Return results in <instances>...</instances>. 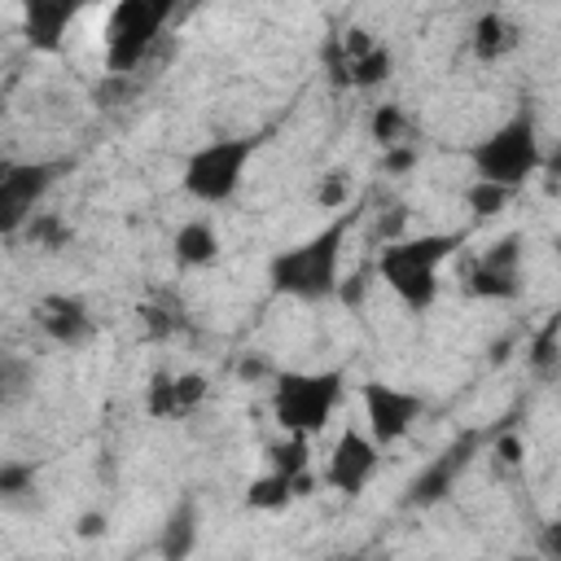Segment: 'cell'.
Returning a JSON list of instances; mask_svg holds the SVG:
<instances>
[{
    "instance_id": "9",
    "label": "cell",
    "mask_w": 561,
    "mask_h": 561,
    "mask_svg": "<svg viewBox=\"0 0 561 561\" xmlns=\"http://www.w3.org/2000/svg\"><path fill=\"white\" fill-rule=\"evenodd\" d=\"M473 456H478V434L469 430V434H460L456 443H447V447L403 486V508H434V504H443V500L456 491V482H460V473L469 469Z\"/></svg>"
},
{
    "instance_id": "1",
    "label": "cell",
    "mask_w": 561,
    "mask_h": 561,
    "mask_svg": "<svg viewBox=\"0 0 561 561\" xmlns=\"http://www.w3.org/2000/svg\"><path fill=\"white\" fill-rule=\"evenodd\" d=\"M355 206H342L320 232L302 237L298 245L272 254L267 263V285L272 294H285V298H302V302H320V298H333L337 294V263H342V245H346V232L355 228Z\"/></svg>"
},
{
    "instance_id": "8",
    "label": "cell",
    "mask_w": 561,
    "mask_h": 561,
    "mask_svg": "<svg viewBox=\"0 0 561 561\" xmlns=\"http://www.w3.org/2000/svg\"><path fill=\"white\" fill-rule=\"evenodd\" d=\"M522 259H526V245H522V232H504L495 245H486L473 263H469V294L473 298H491V302H508L522 294Z\"/></svg>"
},
{
    "instance_id": "4",
    "label": "cell",
    "mask_w": 561,
    "mask_h": 561,
    "mask_svg": "<svg viewBox=\"0 0 561 561\" xmlns=\"http://www.w3.org/2000/svg\"><path fill=\"white\" fill-rule=\"evenodd\" d=\"M342 381H346L342 368H320V373L285 368V373H276L272 377V416H276V425L285 434L316 438L342 403Z\"/></svg>"
},
{
    "instance_id": "27",
    "label": "cell",
    "mask_w": 561,
    "mask_h": 561,
    "mask_svg": "<svg viewBox=\"0 0 561 561\" xmlns=\"http://www.w3.org/2000/svg\"><path fill=\"white\" fill-rule=\"evenodd\" d=\"M175 399H180V416H188L206 399V377L202 373H175Z\"/></svg>"
},
{
    "instance_id": "24",
    "label": "cell",
    "mask_w": 561,
    "mask_h": 561,
    "mask_svg": "<svg viewBox=\"0 0 561 561\" xmlns=\"http://www.w3.org/2000/svg\"><path fill=\"white\" fill-rule=\"evenodd\" d=\"M508 197H513V188H504V184H495V180H473V184L465 188V202H469V210H473L478 219L500 215V210L508 206Z\"/></svg>"
},
{
    "instance_id": "10",
    "label": "cell",
    "mask_w": 561,
    "mask_h": 561,
    "mask_svg": "<svg viewBox=\"0 0 561 561\" xmlns=\"http://www.w3.org/2000/svg\"><path fill=\"white\" fill-rule=\"evenodd\" d=\"M421 412H425V399L416 390H403L390 381H364V421L381 447L399 443L416 425Z\"/></svg>"
},
{
    "instance_id": "29",
    "label": "cell",
    "mask_w": 561,
    "mask_h": 561,
    "mask_svg": "<svg viewBox=\"0 0 561 561\" xmlns=\"http://www.w3.org/2000/svg\"><path fill=\"white\" fill-rule=\"evenodd\" d=\"M416 167V149L403 140V145H390L386 149V158H381V171L386 175H403V171H412Z\"/></svg>"
},
{
    "instance_id": "5",
    "label": "cell",
    "mask_w": 561,
    "mask_h": 561,
    "mask_svg": "<svg viewBox=\"0 0 561 561\" xmlns=\"http://www.w3.org/2000/svg\"><path fill=\"white\" fill-rule=\"evenodd\" d=\"M180 4L184 0H114L105 18V66L118 75L136 70Z\"/></svg>"
},
{
    "instance_id": "23",
    "label": "cell",
    "mask_w": 561,
    "mask_h": 561,
    "mask_svg": "<svg viewBox=\"0 0 561 561\" xmlns=\"http://www.w3.org/2000/svg\"><path fill=\"white\" fill-rule=\"evenodd\" d=\"M145 412L153 421H175L180 416V399H175V373H153L149 390H145Z\"/></svg>"
},
{
    "instance_id": "19",
    "label": "cell",
    "mask_w": 561,
    "mask_h": 561,
    "mask_svg": "<svg viewBox=\"0 0 561 561\" xmlns=\"http://www.w3.org/2000/svg\"><path fill=\"white\" fill-rule=\"evenodd\" d=\"M390 70H394V53L386 44H373L359 57H351V88H377L390 79Z\"/></svg>"
},
{
    "instance_id": "6",
    "label": "cell",
    "mask_w": 561,
    "mask_h": 561,
    "mask_svg": "<svg viewBox=\"0 0 561 561\" xmlns=\"http://www.w3.org/2000/svg\"><path fill=\"white\" fill-rule=\"evenodd\" d=\"M254 158V140L250 136H224V140H206L202 149L188 153L184 162V193L202 206H219L241 188V175Z\"/></svg>"
},
{
    "instance_id": "31",
    "label": "cell",
    "mask_w": 561,
    "mask_h": 561,
    "mask_svg": "<svg viewBox=\"0 0 561 561\" xmlns=\"http://www.w3.org/2000/svg\"><path fill=\"white\" fill-rule=\"evenodd\" d=\"M364 294H368V272H355L351 280H337V298L346 307H364Z\"/></svg>"
},
{
    "instance_id": "3",
    "label": "cell",
    "mask_w": 561,
    "mask_h": 561,
    "mask_svg": "<svg viewBox=\"0 0 561 561\" xmlns=\"http://www.w3.org/2000/svg\"><path fill=\"white\" fill-rule=\"evenodd\" d=\"M469 162H473L478 180H495L504 188H522L543 167V145H539L535 110L522 105L517 114H508L491 136H482L469 149Z\"/></svg>"
},
{
    "instance_id": "35",
    "label": "cell",
    "mask_w": 561,
    "mask_h": 561,
    "mask_svg": "<svg viewBox=\"0 0 561 561\" xmlns=\"http://www.w3.org/2000/svg\"><path fill=\"white\" fill-rule=\"evenodd\" d=\"M267 373V364H259V359H245L241 364V377H263Z\"/></svg>"
},
{
    "instance_id": "15",
    "label": "cell",
    "mask_w": 561,
    "mask_h": 561,
    "mask_svg": "<svg viewBox=\"0 0 561 561\" xmlns=\"http://www.w3.org/2000/svg\"><path fill=\"white\" fill-rule=\"evenodd\" d=\"M469 44H473V57H478V61H500V57H508V53L522 44V31H517L500 9H486V13L473 22Z\"/></svg>"
},
{
    "instance_id": "20",
    "label": "cell",
    "mask_w": 561,
    "mask_h": 561,
    "mask_svg": "<svg viewBox=\"0 0 561 561\" xmlns=\"http://www.w3.org/2000/svg\"><path fill=\"white\" fill-rule=\"evenodd\" d=\"M140 324H145L149 337H175V333L188 329V316H184V307L175 298H158V302L140 307Z\"/></svg>"
},
{
    "instance_id": "18",
    "label": "cell",
    "mask_w": 561,
    "mask_h": 561,
    "mask_svg": "<svg viewBox=\"0 0 561 561\" xmlns=\"http://www.w3.org/2000/svg\"><path fill=\"white\" fill-rule=\"evenodd\" d=\"M22 237H26L31 245H39V250H66V245L75 241V228H70L57 210H35V215L26 219V228H22Z\"/></svg>"
},
{
    "instance_id": "2",
    "label": "cell",
    "mask_w": 561,
    "mask_h": 561,
    "mask_svg": "<svg viewBox=\"0 0 561 561\" xmlns=\"http://www.w3.org/2000/svg\"><path fill=\"white\" fill-rule=\"evenodd\" d=\"M465 232H425V237H399L381 245L377 276L394 289V298L408 311H425L438 298V267L460 250Z\"/></svg>"
},
{
    "instance_id": "16",
    "label": "cell",
    "mask_w": 561,
    "mask_h": 561,
    "mask_svg": "<svg viewBox=\"0 0 561 561\" xmlns=\"http://www.w3.org/2000/svg\"><path fill=\"white\" fill-rule=\"evenodd\" d=\"M171 250H175V263H180V267H210V263L219 259V232H215L210 219H188V224L175 232Z\"/></svg>"
},
{
    "instance_id": "33",
    "label": "cell",
    "mask_w": 561,
    "mask_h": 561,
    "mask_svg": "<svg viewBox=\"0 0 561 561\" xmlns=\"http://www.w3.org/2000/svg\"><path fill=\"white\" fill-rule=\"evenodd\" d=\"M495 456H500L504 465H522V438H517V434H500V438H495Z\"/></svg>"
},
{
    "instance_id": "14",
    "label": "cell",
    "mask_w": 561,
    "mask_h": 561,
    "mask_svg": "<svg viewBox=\"0 0 561 561\" xmlns=\"http://www.w3.org/2000/svg\"><path fill=\"white\" fill-rule=\"evenodd\" d=\"M311 473H302V478H289V473H280V469H267L263 478H254L250 486H245V504L250 508H259V513H280V508H289L298 495H311Z\"/></svg>"
},
{
    "instance_id": "26",
    "label": "cell",
    "mask_w": 561,
    "mask_h": 561,
    "mask_svg": "<svg viewBox=\"0 0 561 561\" xmlns=\"http://www.w3.org/2000/svg\"><path fill=\"white\" fill-rule=\"evenodd\" d=\"M35 486V460H4L0 465V495L4 500H18Z\"/></svg>"
},
{
    "instance_id": "11",
    "label": "cell",
    "mask_w": 561,
    "mask_h": 561,
    "mask_svg": "<svg viewBox=\"0 0 561 561\" xmlns=\"http://www.w3.org/2000/svg\"><path fill=\"white\" fill-rule=\"evenodd\" d=\"M35 324H39V333L48 342H57L66 351L88 346L92 333H96V320H92V311H88V302L79 294H48V298H39L35 302Z\"/></svg>"
},
{
    "instance_id": "13",
    "label": "cell",
    "mask_w": 561,
    "mask_h": 561,
    "mask_svg": "<svg viewBox=\"0 0 561 561\" xmlns=\"http://www.w3.org/2000/svg\"><path fill=\"white\" fill-rule=\"evenodd\" d=\"M92 0H18L22 9V35L35 53H57L66 44L70 22L88 9Z\"/></svg>"
},
{
    "instance_id": "30",
    "label": "cell",
    "mask_w": 561,
    "mask_h": 561,
    "mask_svg": "<svg viewBox=\"0 0 561 561\" xmlns=\"http://www.w3.org/2000/svg\"><path fill=\"white\" fill-rule=\"evenodd\" d=\"M535 548H539V557H548V561H561V517H552V522H543V526H539V539H535Z\"/></svg>"
},
{
    "instance_id": "17",
    "label": "cell",
    "mask_w": 561,
    "mask_h": 561,
    "mask_svg": "<svg viewBox=\"0 0 561 561\" xmlns=\"http://www.w3.org/2000/svg\"><path fill=\"white\" fill-rule=\"evenodd\" d=\"M193 548H197V508H193V500H180V504L167 513V522H162L158 552H162L167 561H184Z\"/></svg>"
},
{
    "instance_id": "21",
    "label": "cell",
    "mask_w": 561,
    "mask_h": 561,
    "mask_svg": "<svg viewBox=\"0 0 561 561\" xmlns=\"http://www.w3.org/2000/svg\"><path fill=\"white\" fill-rule=\"evenodd\" d=\"M307 447H311L307 434H285L280 443L267 447V460H272V469L289 473V478H302V473H311V456H307Z\"/></svg>"
},
{
    "instance_id": "25",
    "label": "cell",
    "mask_w": 561,
    "mask_h": 561,
    "mask_svg": "<svg viewBox=\"0 0 561 561\" xmlns=\"http://www.w3.org/2000/svg\"><path fill=\"white\" fill-rule=\"evenodd\" d=\"M557 333H561V320H552L548 329H539L535 333V342H530V368L539 373V377H552L557 368H561V346H557Z\"/></svg>"
},
{
    "instance_id": "22",
    "label": "cell",
    "mask_w": 561,
    "mask_h": 561,
    "mask_svg": "<svg viewBox=\"0 0 561 561\" xmlns=\"http://www.w3.org/2000/svg\"><path fill=\"white\" fill-rule=\"evenodd\" d=\"M368 127H373V140H377L381 149H390V145H403V140H408V114H403V105H394V101L377 105V110H373V118H368Z\"/></svg>"
},
{
    "instance_id": "32",
    "label": "cell",
    "mask_w": 561,
    "mask_h": 561,
    "mask_svg": "<svg viewBox=\"0 0 561 561\" xmlns=\"http://www.w3.org/2000/svg\"><path fill=\"white\" fill-rule=\"evenodd\" d=\"M403 224H408V206H390V215H381V219H377V237H386V241H399Z\"/></svg>"
},
{
    "instance_id": "36",
    "label": "cell",
    "mask_w": 561,
    "mask_h": 561,
    "mask_svg": "<svg viewBox=\"0 0 561 561\" xmlns=\"http://www.w3.org/2000/svg\"><path fill=\"white\" fill-rule=\"evenodd\" d=\"M552 245H557V259H561V232H557V241H552Z\"/></svg>"
},
{
    "instance_id": "7",
    "label": "cell",
    "mask_w": 561,
    "mask_h": 561,
    "mask_svg": "<svg viewBox=\"0 0 561 561\" xmlns=\"http://www.w3.org/2000/svg\"><path fill=\"white\" fill-rule=\"evenodd\" d=\"M70 162L61 158H39V162H9L0 175V232L18 237L26 228V219L39 210V197L57 184V175Z\"/></svg>"
},
{
    "instance_id": "28",
    "label": "cell",
    "mask_w": 561,
    "mask_h": 561,
    "mask_svg": "<svg viewBox=\"0 0 561 561\" xmlns=\"http://www.w3.org/2000/svg\"><path fill=\"white\" fill-rule=\"evenodd\" d=\"M346 197H351V188H346L342 171H329V175H324V184L316 188V206H333V210H342V206H346Z\"/></svg>"
},
{
    "instance_id": "34",
    "label": "cell",
    "mask_w": 561,
    "mask_h": 561,
    "mask_svg": "<svg viewBox=\"0 0 561 561\" xmlns=\"http://www.w3.org/2000/svg\"><path fill=\"white\" fill-rule=\"evenodd\" d=\"M105 526H110L105 513H83L79 517V539H96V535H105Z\"/></svg>"
},
{
    "instance_id": "12",
    "label": "cell",
    "mask_w": 561,
    "mask_h": 561,
    "mask_svg": "<svg viewBox=\"0 0 561 561\" xmlns=\"http://www.w3.org/2000/svg\"><path fill=\"white\" fill-rule=\"evenodd\" d=\"M377 460H381V443L373 434H359V430H346L337 443H333V456H329V486L342 491V495H359L368 486V478L377 473Z\"/></svg>"
}]
</instances>
